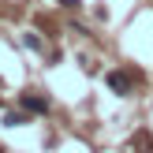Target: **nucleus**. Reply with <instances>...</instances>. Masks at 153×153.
<instances>
[{
    "instance_id": "obj_1",
    "label": "nucleus",
    "mask_w": 153,
    "mask_h": 153,
    "mask_svg": "<svg viewBox=\"0 0 153 153\" xmlns=\"http://www.w3.org/2000/svg\"><path fill=\"white\" fill-rule=\"evenodd\" d=\"M105 82H108V90H112V94H120V97H127V94L134 90V79H131L127 71H108V75H105Z\"/></svg>"
},
{
    "instance_id": "obj_2",
    "label": "nucleus",
    "mask_w": 153,
    "mask_h": 153,
    "mask_svg": "<svg viewBox=\"0 0 153 153\" xmlns=\"http://www.w3.org/2000/svg\"><path fill=\"white\" fill-rule=\"evenodd\" d=\"M19 105L30 112V116H45L49 112V97H41V94H34V90H26V94L19 97Z\"/></svg>"
},
{
    "instance_id": "obj_3",
    "label": "nucleus",
    "mask_w": 153,
    "mask_h": 153,
    "mask_svg": "<svg viewBox=\"0 0 153 153\" xmlns=\"http://www.w3.org/2000/svg\"><path fill=\"white\" fill-rule=\"evenodd\" d=\"M4 123H7V127H22V123H30V112H26V108H19V112H4Z\"/></svg>"
},
{
    "instance_id": "obj_4",
    "label": "nucleus",
    "mask_w": 153,
    "mask_h": 153,
    "mask_svg": "<svg viewBox=\"0 0 153 153\" xmlns=\"http://www.w3.org/2000/svg\"><path fill=\"white\" fill-rule=\"evenodd\" d=\"M26 49H34V52H41V37H37V34H26Z\"/></svg>"
},
{
    "instance_id": "obj_5",
    "label": "nucleus",
    "mask_w": 153,
    "mask_h": 153,
    "mask_svg": "<svg viewBox=\"0 0 153 153\" xmlns=\"http://www.w3.org/2000/svg\"><path fill=\"white\" fill-rule=\"evenodd\" d=\"M60 4H64V7H79V0H60Z\"/></svg>"
},
{
    "instance_id": "obj_6",
    "label": "nucleus",
    "mask_w": 153,
    "mask_h": 153,
    "mask_svg": "<svg viewBox=\"0 0 153 153\" xmlns=\"http://www.w3.org/2000/svg\"><path fill=\"white\" fill-rule=\"evenodd\" d=\"M0 153H4V149H0Z\"/></svg>"
}]
</instances>
